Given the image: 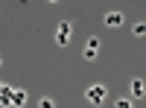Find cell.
<instances>
[{"instance_id":"6da1fadb","label":"cell","mask_w":146,"mask_h":108,"mask_svg":"<svg viewBox=\"0 0 146 108\" xmlns=\"http://www.w3.org/2000/svg\"><path fill=\"white\" fill-rule=\"evenodd\" d=\"M105 85H91L88 91H85V99H88V102H94V105H100L102 99H105Z\"/></svg>"},{"instance_id":"7a4b0ae2","label":"cell","mask_w":146,"mask_h":108,"mask_svg":"<svg viewBox=\"0 0 146 108\" xmlns=\"http://www.w3.org/2000/svg\"><path fill=\"white\" fill-rule=\"evenodd\" d=\"M96 53H100V41H96V38H91L88 44H85V58H88V62H94V58H96Z\"/></svg>"},{"instance_id":"3957f363","label":"cell","mask_w":146,"mask_h":108,"mask_svg":"<svg viewBox=\"0 0 146 108\" xmlns=\"http://www.w3.org/2000/svg\"><path fill=\"white\" fill-rule=\"evenodd\" d=\"M120 23H123V15H120V12H108V15H105V27H111V29H117Z\"/></svg>"},{"instance_id":"277c9868","label":"cell","mask_w":146,"mask_h":108,"mask_svg":"<svg viewBox=\"0 0 146 108\" xmlns=\"http://www.w3.org/2000/svg\"><path fill=\"white\" fill-rule=\"evenodd\" d=\"M9 97H12V105H23L27 102V91H12Z\"/></svg>"},{"instance_id":"5b68a950","label":"cell","mask_w":146,"mask_h":108,"mask_svg":"<svg viewBox=\"0 0 146 108\" xmlns=\"http://www.w3.org/2000/svg\"><path fill=\"white\" fill-rule=\"evenodd\" d=\"M131 93H135L137 99L143 97V82H140V79H135V82H131Z\"/></svg>"},{"instance_id":"8992f818","label":"cell","mask_w":146,"mask_h":108,"mask_svg":"<svg viewBox=\"0 0 146 108\" xmlns=\"http://www.w3.org/2000/svg\"><path fill=\"white\" fill-rule=\"evenodd\" d=\"M56 44H58V47H67V44H70V35H67V32H56Z\"/></svg>"},{"instance_id":"52a82bcc","label":"cell","mask_w":146,"mask_h":108,"mask_svg":"<svg viewBox=\"0 0 146 108\" xmlns=\"http://www.w3.org/2000/svg\"><path fill=\"white\" fill-rule=\"evenodd\" d=\"M131 32H135L137 38H143V35H146V23H143V21H137L135 27H131Z\"/></svg>"},{"instance_id":"ba28073f","label":"cell","mask_w":146,"mask_h":108,"mask_svg":"<svg viewBox=\"0 0 146 108\" xmlns=\"http://www.w3.org/2000/svg\"><path fill=\"white\" fill-rule=\"evenodd\" d=\"M58 32H67V35H73V23H70V21H62V23H58Z\"/></svg>"},{"instance_id":"9c48e42d","label":"cell","mask_w":146,"mask_h":108,"mask_svg":"<svg viewBox=\"0 0 146 108\" xmlns=\"http://www.w3.org/2000/svg\"><path fill=\"white\" fill-rule=\"evenodd\" d=\"M47 3H58V0H47Z\"/></svg>"},{"instance_id":"30bf717a","label":"cell","mask_w":146,"mask_h":108,"mask_svg":"<svg viewBox=\"0 0 146 108\" xmlns=\"http://www.w3.org/2000/svg\"><path fill=\"white\" fill-rule=\"evenodd\" d=\"M21 3H27V0H21Z\"/></svg>"},{"instance_id":"8fae6325","label":"cell","mask_w":146,"mask_h":108,"mask_svg":"<svg viewBox=\"0 0 146 108\" xmlns=\"http://www.w3.org/2000/svg\"><path fill=\"white\" fill-rule=\"evenodd\" d=\"M0 64H3V58H0Z\"/></svg>"}]
</instances>
